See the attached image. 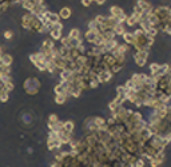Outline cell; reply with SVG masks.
Masks as SVG:
<instances>
[{
    "instance_id": "d6986e66",
    "label": "cell",
    "mask_w": 171,
    "mask_h": 167,
    "mask_svg": "<svg viewBox=\"0 0 171 167\" xmlns=\"http://www.w3.org/2000/svg\"><path fill=\"white\" fill-rule=\"evenodd\" d=\"M100 35H102V38H103L104 42H108V40H112V39L116 38V35L114 33L112 29H104V31L100 32Z\"/></svg>"
},
{
    "instance_id": "e0dca14e",
    "label": "cell",
    "mask_w": 171,
    "mask_h": 167,
    "mask_svg": "<svg viewBox=\"0 0 171 167\" xmlns=\"http://www.w3.org/2000/svg\"><path fill=\"white\" fill-rule=\"evenodd\" d=\"M12 62H13V58H12V55H9V54H3L2 58H0V63H2L3 66L11 67L12 66Z\"/></svg>"
},
{
    "instance_id": "ac0fdd59",
    "label": "cell",
    "mask_w": 171,
    "mask_h": 167,
    "mask_svg": "<svg viewBox=\"0 0 171 167\" xmlns=\"http://www.w3.org/2000/svg\"><path fill=\"white\" fill-rule=\"evenodd\" d=\"M20 6L23 7L24 11L32 12V9H34V7H35V3L32 2V0H20Z\"/></svg>"
},
{
    "instance_id": "8992f818",
    "label": "cell",
    "mask_w": 171,
    "mask_h": 167,
    "mask_svg": "<svg viewBox=\"0 0 171 167\" xmlns=\"http://www.w3.org/2000/svg\"><path fill=\"white\" fill-rule=\"evenodd\" d=\"M35 19H36V16L34 13H31V12L23 13V16H21V27H23L24 29H27V31H31Z\"/></svg>"
},
{
    "instance_id": "3957f363",
    "label": "cell",
    "mask_w": 171,
    "mask_h": 167,
    "mask_svg": "<svg viewBox=\"0 0 171 167\" xmlns=\"http://www.w3.org/2000/svg\"><path fill=\"white\" fill-rule=\"evenodd\" d=\"M170 7H166V6H159V7H155V8H152V12H154L156 16H158V19L161 20V24H165L166 20H167V16H169L170 13Z\"/></svg>"
},
{
    "instance_id": "6da1fadb",
    "label": "cell",
    "mask_w": 171,
    "mask_h": 167,
    "mask_svg": "<svg viewBox=\"0 0 171 167\" xmlns=\"http://www.w3.org/2000/svg\"><path fill=\"white\" fill-rule=\"evenodd\" d=\"M40 90V80L35 76H31V78H27L24 82V91L27 92L28 95L34 96L39 92Z\"/></svg>"
},
{
    "instance_id": "7402d4cb",
    "label": "cell",
    "mask_w": 171,
    "mask_h": 167,
    "mask_svg": "<svg viewBox=\"0 0 171 167\" xmlns=\"http://www.w3.org/2000/svg\"><path fill=\"white\" fill-rule=\"evenodd\" d=\"M63 130L70 134H74V130H75V123L72 120H65L63 122Z\"/></svg>"
},
{
    "instance_id": "5b68a950",
    "label": "cell",
    "mask_w": 171,
    "mask_h": 167,
    "mask_svg": "<svg viewBox=\"0 0 171 167\" xmlns=\"http://www.w3.org/2000/svg\"><path fill=\"white\" fill-rule=\"evenodd\" d=\"M148 52H150V51H146V50L135 51V54H134V62L136 63V66L143 67L146 64L147 59H148Z\"/></svg>"
},
{
    "instance_id": "8d00e7d4",
    "label": "cell",
    "mask_w": 171,
    "mask_h": 167,
    "mask_svg": "<svg viewBox=\"0 0 171 167\" xmlns=\"http://www.w3.org/2000/svg\"><path fill=\"white\" fill-rule=\"evenodd\" d=\"M95 3L98 6H103L104 3H106V0H95Z\"/></svg>"
},
{
    "instance_id": "ba28073f",
    "label": "cell",
    "mask_w": 171,
    "mask_h": 167,
    "mask_svg": "<svg viewBox=\"0 0 171 167\" xmlns=\"http://www.w3.org/2000/svg\"><path fill=\"white\" fill-rule=\"evenodd\" d=\"M165 161V151H161V153H158L155 155L154 158L150 159V166L151 167H159Z\"/></svg>"
},
{
    "instance_id": "2e32d148",
    "label": "cell",
    "mask_w": 171,
    "mask_h": 167,
    "mask_svg": "<svg viewBox=\"0 0 171 167\" xmlns=\"http://www.w3.org/2000/svg\"><path fill=\"white\" fill-rule=\"evenodd\" d=\"M47 21H50V23H52V24L58 23V21H60L59 13L52 12V11H47Z\"/></svg>"
},
{
    "instance_id": "d4e9b609",
    "label": "cell",
    "mask_w": 171,
    "mask_h": 167,
    "mask_svg": "<svg viewBox=\"0 0 171 167\" xmlns=\"http://www.w3.org/2000/svg\"><path fill=\"white\" fill-rule=\"evenodd\" d=\"M54 92H55V94H65L64 84L61 83V82H59L58 84H55V87H54Z\"/></svg>"
},
{
    "instance_id": "836d02e7",
    "label": "cell",
    "mask_w": 171,
    "mask_h": 167,
    "mask_svg": "<svg viewBox=\"0 0 171 167\" xmlns=\"http://www.w3.org/2000/svg\"><path fill=\"white\" fill-rule=\"evenodd\" d=\"M48 122H51V123H56V122H59V118H58L56 114H51L48 116Z\"/></svg>"
},
{
    "instance_id": "1f68e13d",
    "label": "cell",
    "mask_w": 171,
    "mask_h": 167,
    "mask_svg": "<svg viewBox=\"0 0 171 167\" xmlns=\"http://www.w3.org/2000/svg\"><path fill=\"white\" fill-rule=\"evenodd\" d=\"M8 99H9V92H3V94H0V102L2 103L8 102Z\"/></svg>"
},
{
    "instance_id": "f1b7e54d",
    "label": "cell",
    "mask_w": 171,
    "mask_h": 167,
    "mask_svg": "<svg viewBox=\"0 0 171 167\" xmlns=\"http://www.w3.org/2000/svg\"><path fill=\"white\" fill-rule=\"evenodd\" d=\"M165 31L167 35H171V23H167V24H161L159 25V31Z\"/></svg>"
},
{
    "instance_id": "4dcf8cb0",
    "label": "cell",
    "mask_w": 171,
    "mask_h": 167,
    "mask_svg": "<svg viewBox=\"0 0 171 167\" xmlns=\"http://www.w3.org/2000/svg\"><path fill=\"white\" fill-rule=\"evenodd\" d=\"M126 86L125 84H122V86H118L116 87V95H125L126 94Z\"/></svg>"
},
{
    "instance_id": "ffe728a7",
    "label": "cell",
    "mask_w": 171,
    "mask_h": 167,
    "mask_svg": "<svg viewBox=\"0 0 171 167\" xmlns=\"http://www.w3.org/2000/svg\"><path fill=\"white\" fill-rule=\"evenodd\" d=\"M68 38L72 39V40H82V32H80V29H78V28H72L70 33H68Z\"/></svg>"
},
{
    "instance_id": "30bf717a",
    "label": "cell",
    "mask_w": 171,
    "mask_h": 167,
    "mask_svg": "<svg viewBox=\"0 0 171 167\" xmlns=\"http://www.w3.org/2000/svg\"><path fill=\"white\" fill-rule=\"evenodd\" d=\"M92 122L96 126L98 130H106L107 128V119L102 116H92Z\"/></svg>"
},
{
    "instance_id": "7a4b0ae2",
    "label": "cell",
    "mask_w": 171,
    "mask_h": 167,
    "mask_svg": "<svg viewBox=\"0 0 171 167\" xmlns=\"http://www.w3.org/2000/svg\"><path fill=\"white\" fill-rule=\"evenodd\" d=\"M30 60L31 63L34 64L36 68L39 70V71H46V63H47V56L43 52H40V51H38V52H34L30 55Z\"/></svg>"
},
{
    "instance_id": "9a60e30c",
    "label": "cell",
    "mask_w": 171,
    "mask_h": 167,
    "mask_svg": "<svg viewBox=\"0 0 171 167\" xmlns=\"http://www.w3.org/2000/svg\"><path fill=\"white\" fill-rule=\"evenodd\" d=\"M59 16H60V20L63 19V20H67V19H70L71 17V15H72V11L70 7H63V8H60L59 12Z\"/></svg>"
},
{
    "instance_id": "83f0119b",
    "label": "cell",
    "mask_w": 171,
    "mask_h": 167,
    "mask_svg": "<svg viewBox=\"0 0 171 167\" xmlns=\"http://www.w3.org/2000/svg\"><path fill=\"white\" fill-rule=\"evenodd\" d=\"M159 68H161V64H158V63H151L150 64V72L151 75H156L159 71Z\"/></svg>"
},
{
    "instance_id": "f35d334b",
    "label": "cell",
    "mask_w": 171,
    "mask_h": 167,
    "mask_svg": "<svg viewBox=\"0 0 171 167\" xmlns=\"http://www.w3.org/2000/svg\"><path fill=\"white\" fill-rule=\"evenodd\" d=\"M4 54V50H3V47H0V55Z\"/></svg>"
},
{
    "instance_id": "60d3db41",
    "label": "cell",
    "mask_w": 171,
    "mask_h": 167,
    "mask_svg": "<svg viewBox=\"0 0 171 167\" xmlns=\"http://www.w3.org/2000/svg\"><path fill=\"white\" fill-rule=\"evenodd\" d=\"M0 58H2V55H0Z\"/></svg>"
},
{
    "instance_id": "5bb4252c",
    "label": "cell",
    "mask_w": 171,
    "mask_h": 167,
    "mask_svg": "<svg viewBox=\"0 0 171 167\" xmlns=\"http://www.w3.org/2000/svg\"><path fill=\"white\" fill-rule=\"evenodd\" d=\"M122 38H123V40H125L126 44H128L130 47H134V44H135V36H134L132 32H127L126 31L122 35Z\"/></svg>"
},
{
    "instance_id": "484cf974",
    "label": "cell",
    "mask_w": 171,
    "mask_h": 167,
    "mask_svg": "<svg viewBox=\"0 0 171 167\" xmlns=\"http://www.w3.org/2000/svg\"><path fill=\"white\" fill-rule=\"evenodd\" d=\"M4 88H6V90L8 91V92H11V91L13 90V88H15V84H13L12 78H9L8 80H6V82H4Z\"/></svg>"
},
{
    "instance_id": "52a82bcc",
    "label": "cell",
    "mask_w": 171,
    "mask_h": 167,
    "mask_svg": "<svg viewBox=\"0 0 171 167\" xmlns=\"http://www.w3.org/2000/svg\"><path fill=\"white\" fill-rule=\"evenodd\" d=\"M112 76H114V74H112L110 70H104V71H100L98 74V80H99V83H107V82H110L112 79Z\"/></svg>"
},
{
    "instance_id": "7c38bea8",
    "label": "cell",
    "mask_w": 171,
    "mask_h": 167,
    "mask_svg": "<svg viewBox=\"0 0 171 167\" xmlns=\"http://www.w3.org/2000/svg\"><path fill=\"white\" fill-rule=\"evenodd\" d=\"M99 31H96V29H87V32L84 33V39L87 40V43H94V40H95V38L98 35H99Z\"/></svg>"
},
{
    "instance_id": "277c9868",
    "label": "cell",
    "mask_w": 171,
    "mask_h": 167,
    "mask_svg": "<svg viewBox=\"0 0 171 167\" xmlns=\"http://www.w3.org/2000/svg\"><path fill=\"white\" fill-rule=\"evenodd\" d=\"M110 12H111V16L115 17V19L118 20V23L125 24V21L127 19V15H126L125 11L121 8V7H119V6H112L110 8Z\"/></svg>"
},
{
    "instance_id": "cb8c5ba5",
    "label": "cell",
    "mask_w": 171,
    "mask_h": 167,
    "mask_svg": "<svg viewBox=\"0 0 171 167\" xmlns=\"http://www.w3.org/2000/svg\"><path fill=\"white\" fill-rule=\"evenodd\" d=\"M67 98H68V95L67 94H55V103L56 104H64L65 102H67Z\"/></svg>"
},
{
    "instance_id": "4fadbf2b",
    "label": "cell",
    "mask_w": 171,
    "mask_h": 167,
    "mask_svg": "<svg viewBox=\"0 0 171 167\" xmlns=\"http://www.w3.org/2000/svg\"><path fill=\"white\" fill-rule=\"evenodd\" d=\"M59 78H60V82H71V78H72V71H70L68 68H64L59 71Z\"/></svg>"
},
{
    "instance_id": "44dd1931",
    "label": "cell",
    "mask_w": 171,
    "mask_h": 167,
    "mask_svg": "<svg viewBox=\"0 0 171 167\" xmlns=\"http://www.w3.org/2000/svg\"><path fill=\"white\" fill-rule=\"evenodd\" d=\"M48 33H50V39H52L54 42H59L61 39V36H63L61 31H58V29H51Z\"/></svg>"
},
{
    "instance_id": "e575fe53",
    "label": "cell",
    "mask_w": 171,
    "mask_h": 167,
    "mask_svg": "<svg viewBox=\"0 0 171 167\" xmlns=\"http://www.w3.org/2000/svg\"><path fill=\"white\" fill-rule=\"evenodd\" d=\"M91 3H92L91 0H82V6H83V7H90Z\"/></svg>"
},
{
    "instance_id": "ab89813d",
    "label": "cell",
    "mask_w": 171,
    "mask_h": 167,
    "mask_svg": "<svg viewBox=\"0 0 171 167\" xmlns=\"http://www.w3.org/2000/svg\"><path fill=\"white\" fill-rule=\"evenodd\" d=\"M91 2H95V0H91Z\"/></svg>"
},
{
    "instance_id": "f546056e",
    "label": "cell",
    "mask_w": 171,
    "mask_h": 167,
    "mask_svg": "<svg viewBox=\"0 0 171 167\" xmlns=\"http://www.w3.org/2000/svg\"><path fill=\"white\" fill-rule=\"evenodd\" d=\"M122 68H123V66H122V64H118V63H116V64H114V66H111V67H110V71L115 75V74H118Z\"/></svg>"
},
{
    "instance_id": "603a6c76",
    "label": "cell",
    "mask_w": 171,
    "mask_h": 167,
    "mask_svg": "<svg viewBox=\"0 0 171 167\" xmlns=\"http://www.w3.org/2000/svg\"><path fill=\"white\" fill-rule=\"evenodd\" d=\"M112 31H114V33L116 36H122L123 33L126 32V27H125V24H121V23H118L115 25L114 28H112Z\"/></svg>"
},
{
    "instance_id": "9c48e42d",
    "label": "cell",
    "mask_w": 171,
    "mask_h": 167,
    "mask_svg": "<svg viewBox=\"0 0 171 167\" xmlns=\"http://www.w3.org/2000/svg\"><path fill=\"white\" fill-rule=\"evenodd\" d=\"M61 147H63V144L60 143L59 139H51V138L47 139V148H48L50 151H58V150H60Z\"/></svg>"
},
{
    "instance_id": "74e56055",
    "label": "cell",
    "mask_w": 171,
    "mask_h": 167,
    "mask_svg": "<svg viewBox=\"0 0 171 167\" xmlns=\"http://www.w3.org/2000/svg\"><path fill=\"white\" fill-rule=\"evenodd\" d=\"M167 23H171V9H170V13H169V16H167V20L165 24H167Z\"/></svg>"
},
{
    "instance_id": "4316f807",
    "label": "cell",
    "mask_w": 171,
    "mask_h": 167,
    "mask_svg": "<svg viewBox=\"0 0 171 167\" xmlns=\"http://www.w3.org/2000/svg\"><path fill=\"white\" fill-rule=\"evenodd\" d=\"M99 80H98V78H90L88 79V87L90 88H96L99 87Z\"/></svg>"
},
{
    "instance_id": "d590c367",
    "label": "cell",
    "mask_w": 171,
    "mask_h": 167,
    "mask_svg": "<svg viewBox=\"0 0 171 167\" xmlns=\"http://www.w3.org/2000/svg\"><path fill=\"white\" fill-rule=\"evenodd\" d=\"M3 92H8V91H7L6 88H4V83L0 80V94H3Z\"/></svg>"
},
{
    "instance_id": "8fae6325",
    "label": "cell",
    "mask_w": 171,
    "mask_h": 167,
    "mask_svg": "<svg viewBox=\"0 0 171 167\" xmlns=\"http://www.w3.org/2000/svg\"><path fill=\"white\" fill-rule=\"evenodd\" d=\"M136 6L140 8V11H143L144 13L150 12V11H152V6L151 3H148L147 0H138L136 2Z\"/></svg>"
},
{
    "instance_id": "d6a6232c",
    "label": "cell",
    "mask_w": 171,
    "mask_h": 167,
    "mask_svg": "<svg viewBox=\"0 0 171 167\" xmlns=\"http://www.w3.org/2000/svg\"><path fill=\"white\" fill-rule=\"evenodd\" d=\"M3 36H4V39L9 40V39H12V38H13V32L11 31V29H7V31L3 32Z\"/></svg>"
}]
</instances>
